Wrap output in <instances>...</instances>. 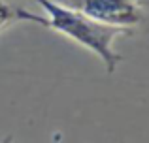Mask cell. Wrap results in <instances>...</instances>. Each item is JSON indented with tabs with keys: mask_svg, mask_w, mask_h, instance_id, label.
Returning <instances> with one entry per match:
<instances>
[{
	"mask_svg": "<svg viewBox=\"0 0 149 143\" xmlns=\"http://www.w3.org/2000/svg\"><path fill=\"white\" fill-rule=\"evenodd\" d=\"M17 23H36V25L47 26V17L42 13L29 11L26 8L11 0H0V34Z\"/></svg>",
	"mask_w": 149,
	"mask_h": 143,
	"instance_id": "3957f363",
	"label": "cell"
},
{
	"mask_svg": "<svg viewBox=\"0 0 149 143\" xmlns=\"http://www.w3.org/2000/svg\"><path fill=\"white\" fill-rule=\"evenodd\" d=\"M34 2L42 8L44 15L47 17L49 28L93 51L102 60L108 73L117 70L121 55L113 49V41L121 34H127V30L100 25L87 17L83 11L76 10L74 6H66L58 0H34Z\"/></svg>",
	"mask_w": 149,
	"mask_h": 143,
	"instance_id": "6da1fadb",
	"label": "cell"
},
{
	"mask_svg": "<svg viewBox=\"0 0 149 143\" xmlns=\"http://www.w3.org/2000/svg\"><path fill=\"white\" fill-rule=\"evenodd\" d=\"M72 6L100 25L123 28L127 32L143 19V10L138 0H72Z\"/></svg>",
	"mask_w": 149,
	"mask_h": 143,
	"instance_id": "7a4b0ae2",
	"label": "cell"
}]
</instances>
